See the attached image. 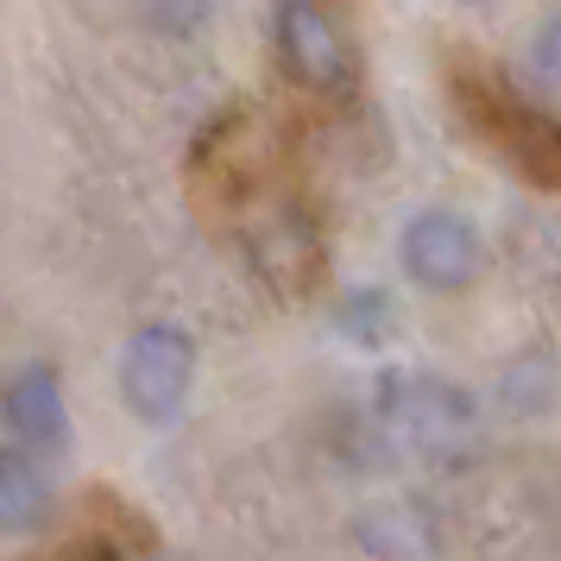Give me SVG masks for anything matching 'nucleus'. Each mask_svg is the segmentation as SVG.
Returning <instances> with one entry per match:
<instances>
[{"mask_svg": "<svg viewBox=\"0 0 561 561\" xmlns=\"http://www.w3.org/2000/svg\"><path fill=\"white\" fill-rule=\"evenodd\" d=\"M398 272H404L423 297H467L485 272V233L473 215L448 203L416 208L398 228Z\"/></svg>", "mask_w": 561, "mask_h": 561, "instance_id": "nucleus-1", "label": "nucleus"}, {"mask_svg": "<svg viewBox=\"0 0 561 561\" xmlns=\"http://www.w3.org/2000/svg\"><path fill=\"white\" fill-rule=\"evenodd\" d=\"M196 385V341L178 322H146L121 347V398L139 423H178Z\"/></svg>", "mask_w": 561, "mask_h": 561, "instance_id": "nucleus-2", "label": "nucleus"}, {"mask_svg": "<svg viewBox=\"0 0 561 561\" xmlns=\"http://www.w3.org/2000/svg\"><path fill=\"white\" fill-rule=\"evenodd\" d=\"M272 45H278V64L290 70V82H304L316 95H347L354 89V45L322 7L284 0L272 13Z\"/></svg>", "mask_w": 561, "mask_h": 561, "instance_id": "nucleus-3", "label": "nucleus"}, {"mask_svg": "<svg viewBox=\"0 0 561 561\" xmlns=\"http://www.w3.org/2000/svg\"><path fill=\"white\" fill-rule=\"evenodd\" d=\"M0 416L7 430L32 442V448H57L70 435V410H64V385H57L51 366H26L20 379H7L0 391Z\"/></svg>", "mask_w": 561, "mask_h": 561, "instance_id": "nucleus-4", "label": "nucleus"}, {"mask_svg": "<svg viewBox=\"0 0 561 561\" xmlns=\"http://www.w3.org/2000/svg\"><path fill=\"white\" fill-rule=\"evenodd\" d=\"M51 517V480L26 448H0V530L26 536Z\"/></svg>", "mask_w": 561, "mask_h": 561, "instance_id": "nucleus-5", "label": "nucleus"}, {"mask_svg": "<svg viewBox=\"0 0 561 561\" xmlns=\"http://www.w3.org/2000/svg\"><path fill=\"white\" fill-rule=\"evenodd\" d=\"M530 70L561 89V7H549V13L536 20V32H530Z\"/></svg>", "mask_w": 561, "mask_h": 561, "instance_id": "nucleus-6", "label": "nucleus"}]
</instances>
